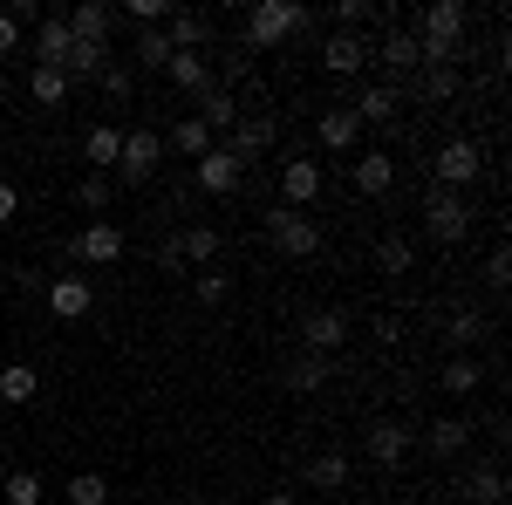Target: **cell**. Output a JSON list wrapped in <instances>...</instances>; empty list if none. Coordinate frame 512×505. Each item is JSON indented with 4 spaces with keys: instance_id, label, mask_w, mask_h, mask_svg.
<instances>
[{
    "instance_id": "32",
    "label": "cell",
    "mask_w": 512,
    "mask_h": 505,
    "mask_svg": "<svg viewBox=\"0 0 512 505\" xmlns=\"http://www.w3.org/2000/svg\"><path fill=\"white\" fill-rule=\"evenodd\" d=\"M110 198H117V178H103V171H89V178L76 185V205L89 212V219H103V212H110Z\"/></svg>"
},
{
    "instance_id": "46",
    "label": "cell",
    "mask_w": 512,
    "mask_h": 505,
    "mask_svg": "<svg viewBox=\"0 0 512 505\" xmlns=\"http://www.w3.org/2000/svg\"><path fill=\"white\" fill-rule=\"evenodd\" d=\"M158 267H164V273L185 267V246H178V239H164V246H158Z\"/></svg>"
},
{
    "instance_id": "15",
    "label": "cell",
    "mask_w": 512,
    "mask_h": 505,
    "mask_svg": "<svg viewBox=\"0 0 512 505\" xmlns=\"http://www.w3.org/2000/svg\"><path fill=\"white\" fill-rule=\"evenodd\" d=\"M205 35H212V28H205V14H192V7H171V14H164V41H171V55H198Z\"/></svg>"
},
{
    "instance_id": "47",
    "label": "cell",
    "mask_w": 512,
    "mask_h": 505,
    "mask_svg": "<svg viewBox=\"0 0 512 505\" xmlns=\"http://www.w3.org/2000/svg\"><path fill=\"white\" fill-rule=\"evenodd\" d=\"M14 48H21V28H14V21L0 14V55H14Z\"/></svg>"
},
{
    "instance_id": "43",
    "label": "cell",
    "mask_w": 512,
    "mask_h": 505,
    "mask_svg": "<svg viewBox=\"0 0 512 505\" xmlns=\"http://www.w3.org/2000/svg\"><path fill=\"white\" fill-rule=\"evenodd\" d=\"M424 96H431V103H451V96H458V69H431V76H424Z\"/></svg>"
},
{
    "instance_id": "49",
    "label": "cell",
    "mask_w": 512,
    "mask_h": 505,
    "mask_svg": "<svg viewBox=\"0 0 512 505\" xmlns=\"http://www.w3.org/2000/svg\"><path fill=\"white\" fill-rule=\"evenodd\" d=\"M260 505H301V499H294V492H267Z\"/></svg>"
},
{
    "instance_id": "42",
    "label": "cell",
    "mask_w": 512,
    "mask_h": 505,
    "mask_svg": "<svg viewBox=\"0 0 512 505\" xmlns=\"http://www.w3.org/2000/svg\"><path fill=\"white\" fill-rule=\"evenodd\" d=\"M376 267L383 273H410V239H383V246H376Z\"/></svg>"
},
{
    "instance_id": "25",
    "label": "cell",
    "mask_w": 512,
    "mask_h": 505,
    "mask_svg": "<svg viewBox=\"0 0 512 505\" xmlns=\"http://www.w3.org/2000/svg\"><path fill=\"white\" fill-rule=\"evenodd\" d=\"M349 110L369 123V130H383V123H396V89H383V82H376V89H362V96H355Z\"/></svg>"
},
{
    "instance_id": "21",
    "label": "cell",
    "mask_w": 512,
    "mask_h": 505,
    "mask_svg": "<svg viewBox=\"0 0 512 505\" xmlns=\"http://www.w3.org/2000/svg\"><path fill=\"white\" fill-rule=\"evenodd\" d=\"M390 185H396L390 151H362V164H355V192H362V198H383Z\"/></svg>"
},
{
    "instance_id": "14",
    "label": "cell",
    "mask_w": 512,
    "mask_h": 505,
    "mask_svg": "<svg viewBox=\"0 0 512 505\" xmlns=\"http://www.w3.org/2000/svg\"><path fill=\"white\" fill-rule=\"evenodd\" d=\"M315 198H321V164L294 157V164L280 171V205H294V212H301V205H315Z\"/></svg>"
},
{
    "instance_id": "41",
    "label": "cell",
    "mask_w": 512,
    "mask_h": 505,
    "mask_svg": "<svg viewBox=\"0 0 512 505\" xmlns=\"http://www.w3.org/2000/svg\"><path fill=\"white\" fill-rule=\"evenodd\" d=\"M96 82H103V96H117V103H123V96L137 89V69H130V62H110V69H103Z\"/></svg>"
},
{
    "instance_id": "12",
    "label": "cell",
    "mask_w": 512,
    "mask_h": 505,
    "mask_svg": "<svg viewBox=\"0 0 512 505\" xmlns=\"http://www.w3.org/2000/svg\"><path fill=\"white\" fill-rule=\"evenodd\" d=\"M117 55H110V41H69V55H62V76L69 82H96L110 69Z\"/></svg>"
},
{
    "instance_id": "6",
    "label": "cell",
    "mask_w": 512,
    "mask_h": 505,
    "mask_svg": "<svg viewBox=\"0 0 512 505\" xmlns=\"http://www.w3.org/2000/svg\"><path fill=\"white\" fill-rule=\"evenodd\" d=\"M76 260L82 267H117L123 260V226L117 219H89L76 233Z\"/></svg>"
},
{
    "instance_id": "34",
    "label": "cell",
    "mask_w": 512,
    "mask_h": 505,
    "mask_svg": "<svg viewBox=\"0 0 512 505\" xmlns=\"http://www.w3.org/2000/svg\"><path fill=\"white\" fill-rule=\"evenodd\" d=\"M212 144H219V137H212V130H205V123H198V117H185V123H178V130H171V151H185V157H192V164H198V157H205V151H212Z\"/></svg>"
},
{
    "instance_id": "10",
    "label": "cell",
    "mask_w": 512,
    "mask_h": 505,
    "mask_svg": "<svg viewBox=\"0 0 512 505\" xmlns=\"http://www.w3.org/2000/svg\"><path fill=\"white\" fill-rule=\"evenodd\" d=\"M267 144H274V117H239L233 130H226V151H233V164H239V171H246L253 157L267 151Z\"/></svg>"
},
{
    "instance_id": "8",
    "label": "cell",
    "mask_w": 512,
    "mask_h": 505,
    "mask_svg": "<svg viewBox=\"0 0 512 505\" xmlns=\"http://www.w3.org/2000/svg\"><path fill=\"white\" fill-rule=\"evenodd\" d=\"M410 437H417L410 424H396V417H383V424H369V430H362V451H369V465L396 471L403 458H410Z\"/></svg>"
},
{
    "instance_id": "5",
    "label": "cell",
    "mask_w": 512,
    "mask_h": 505,
    "mask_svg": "<svg viewBox=\"0 0 512 505\" xmlns=\"http://www.w3.org/2000/svg\"><path fill=\"white\" fill-rule=\"evenodd\" d=\"M158 164H164V137L158 130H123V151H117V178L123 185H144Z\"/></svg>"
},
{
    "instance_id": "45",
    "label": "cell",
    "mask_w": 512,
    "mask_h": 505,
    "mask_svg": "<svg viewBox=\"0 0 512 505\" xmlns=\"http://www.w3.org/2000/svg\"><path fill=\"white\" fill-rule=\"evenodd\" d=\"M485 280H492V287H506V280H512V253H506V246L485 260Z\"/></svg>"
},
{
    "instance_id": "17",
    "label": "cell",
    "mask_w": 512,
    "mask_h": 505,
    "mask_svg": "<svg viewBox=\"0 0 512 505\" xmlns=\"http://www.w3.org/2000/svg\"><path fill=\"white\" fill-rule=\"evenodd\" d=\"M458 499H465V505H506V471H499V465L465 471V478H458Z\"/></svg>"
},
{
    "instance_id": "38",
    "label": "cell",
    "mask_w": 512,
    "mask_h": 505,
    "mask_svg": "<svg viewBox=\"0 0 512 505\" xmlns=\"http://www.w3.org/2000/svg\"><path fill=\"white\" fill-rule=\"evenodd\" d=\"M287 383L301 389V396H315V389L328 383V355H308V349H301V362H294V376H287Z\"/></svg>"
},
{
    "instance_id": "3",
    "label": "cell",
    "mask_w": 512,
    "mask_h": 505,
    "mask_svg": "<svg viewBox=\"0 0 512 505\" xmlns=\"http://www.w3.org/2000/svg\"><path fill=\"white\" fill-rule=\"evenodd\" d=\"M294 28H308V7H294V0H253V14H246V48H280Z\"/></svg>"
},
{
    "instance_id": "4",
    "label": "cell",
    "mask_w": 512,
    "mask_h": 505,
    "mask_svg": "<svg viewBox=\"0 0 512 505\" xmlns=\"http://www.w3.org/2000/svg\"><path fill=\"white\" fill-rule=\"evenodd\" d=\"M431 171H437V185H444V192H465L478 171H485V151H478L472 137H451V144H437Z\"/></svg>"
},
{
    "instance_id": "1",
    "label": "cell",
    "mask_w": 512,
    "mask_h": 505,
    "mask_svg": "<svg viewBox=\"0 0 512 505\" xmlns=\"http://www.w3.org/2000/svg\"><path fill=\"white\" fill-rule=\"evenodd\" d=\"M260 226H267V239H274L280 260H315L321 253V226L308 219V212H294V205H274Z\"/></svg>"
},
{
    "instance_id": "35",
    "label": "cell",
    "mask_w": 512,
    "mask_h": 505,
    "mask_svg": "<svg viewBox=\"0 0 512 505\" xmlns=\"http://www.w3.org/2000/svg\"><path fill=\"white\" fill-rule=\"evenodd\" d=\"M178 246H185V260H192L198 273L219 260V233H212V226H192V233H178Z\"/></svg>"
},
{
    "instance_id": "7",
    "label": "cell",
    "mask_w": 512,
    "mask_h": 505,
    "mask_svg": "<svg viewBox=\"0 0 512 505\" xmlns=\"http://www.w3.org/2000/svg\"><path fill=\"white\" fill-rule=\"evenodd\" d=\"M349 342V314L342 308H308L301 314V349L308 355H335Z\"/></svg>"
},
{
    "instance_id": "27",
    "label": "cell",
    "mask_w": 512,
    "mask_h": 505,
    "mask_svg": "<svg viewBox=\"0 0 512 505\" xmlns=\"http://www.w3.org/2000/svg\"><path fill=\"white\" fill-rule=\"evenodd\" d=\"M342 485H349V458H342V451L308 458V492H342Z\"/></svg>"
},
{
    "instance_id": "48",
    "label": "cell",
    "mask_w": 512,
    "mask_h": 505,
    "mask_svg": "<svg viewBox=\"0 0 512 505\" xmlns=\"http://www.w3.org/2000/svg\"><path fill=\"white\" fill-rule=\"evenodd\" d=\"M14 212H21V192H14V185H0V226H7Z\"/></svg>"
},
{
    "instance_id": "9",
    "label": "cell",
    "mask_w": 512,
    "mask_h": 505,
    "mask_svg": "<svg viewBox=\"0 0 512 505\" xmlns=\"http://www.w3.org/2000/svg\"><path fill=\"white\" fill-rule=\"evenodd\" d=\"M239 178H246V171L233 164V151H226V144H212V151L198 157V192H212V198H233V192H239Z\"/></svg>"
},
{
    "instance_id": "37",
    "label": "cell",
    "mask_w": 512,
    "mask_h": 505,
    "mask_svg": "<svg viewBox=\"0 0 512 505\" xmlns=\"http://www.w3.org/2000/svg\"><path fill=\"white\" fill-rule=\"evenodd\" d=\"M28 96H35L41 110H55V103L69 96V76H62V69H35V76H28Z\"/></svg>"
},
{
    "instance_id": "40",
    "label": "cell",
    "mask_w": 512,
    "mask_h": 505,
    "mask_svg": "<svg viewBox=\"0 0 512 505\" xmlns=\"http://www.w3.org/2000/svg\"><path fill=\"white\" fill-rule=\"evenodd\" d=\"M192 287H198V308H219V301H226V294H233V280H226V273H212V267L198 273Z\"/></svg>"
},
{
    "instance_id": "22",
    "label": "cell",
    "mask_w": 512,
    "mask_h": 505,
    "mask_svg": "<svg viewBox=\"0 0 512 505\" xmlns=\"http://www.w3.org/2000/svg\"><path fill=\"white\" fill-rule=\"evenodd\" d=\"M472 437H478V430H472V417H437V424L424 430V444H431L437 458H458V451H465Z\"/></svg>"
},
{
    "instance_id": "26",
    "label": "cell",
    "mask_w": 512,
    "mask_h": 505,
    "mask_svg": "<svg viewBox=\"0 0 512 505\" xmlns=\"http://www.w3.org/2000/svg\"><path fill=\"white\" fill-rule=\"evenodd\" d=\"M355 137H362V117H355L349 103H342V110H321V144H328V151H349Z\"/></svg>"
},
{
    "instance_id": "23",
    "label": "cell",
    "mask_w": 512,
    "mask_h": 505,
    "mask_svg": "<svg viewBox=\"0 0 512 505\" xmlns=\"http://www.w3.org/2000/svg\"><path fill=\"white\" fill-rule=\"evenodd\" d=\"M369 62H383V69H396V76H410V69H417V35H410V28H396L383 48H369Z\"/></svg>"
},
{
    "instance_id": "20",
    "label": "cell",
    "mask_w": 512,
    "mask_h": 505,
    "mask_svg": "<svg viewBox=\"0 0 512 505\" xmlns=\"http://www.w3.org/2000/svg\"><path fill=\"white\" fill-rule=\"evenodd\" d=\"M69 21H55V14H48V21H35V69H62V55H69Z\"/></svg>"
},
{
    "instance_id": "29",
    "label": "cell",
    "mask_w": 512,
    "mask_h": 505,
    "mask_svg": "<svg viewBox=\"0 0 512 505\" xmlns=\"http://www.w3.org/2000/svg\"><path fill=\"white\" fill-rule=\"evenodd\" d=\"M478 383H485L478 355H451V362H444V376H437V389H451V396H472Z\"/></svg>"
},
{
    "instance_id": "36",
    "label": "cell",
    "mask_w": 512,
    "mask_h": 505,
    "mask_svg": "<svg viewBox=\"0 0 512 505\" xmlns=\"http://www.w3.org/2000/svg\"><path fill=\"white\" fill-rule=\"evenodd\" d=\"M0 499H7V505H41V499H48V485H41V471H14V478L0 485Z\"/></svg>"
},
{
    "instance_id": "13",
    "label": "cell",
    "mask_w": 512,
    "mask_h": 505,
    "mask_svg": "<svg viewBox=\"0 0 512 505\" xmlns=\"http://www.w3.org/2000/svg\"><path fill=\"white\" fill-rule=\"evenodd\" d=\"M321 62H328V76H362V69H369V41L362 35H328L321 41Z\"/></svg>"
},
{
    "instance_id": "44",
    "label": "cell",
    "mask_w": 512,
    "mask_h": 505,
    "mask_svg": "<svg viewBox=\"0 0 512 505\" xmlns=\"http://www.w3.org/2000/svg\"><path fill=\"white\" fill-rule=\"evenodd\" d=\"M123 14H130L137 28H164V14H171V7H164V0H130Z\"/></svg>"
},
{
    "instance_id": "18",
    "label": "cell",
    "mask_w": 512,
    "mask_h": 505,
    "mask_svg": "<svg viewBox=\"0 0 512 505\" xmlns=\"http://www.w3.org/2000/svg\"><path fill=\"white\" fill-rule=\"evenodd\" d=\"M110 28H117V7L110 0H82L76 14H69V35L76 41H110Z\"/></svg>"
},
{
    "instance_id": "11",
    "label": "cell",
    "mask_w": 512,
    "mask_h": 505,
    "mask_svg": "<svg viewBox=\"0 0 512 505\" xmlns=\"http://www.w3.org/2000/svg\"><path fill=\"white\" fill-rule=\"evenodd\" d=\"M465 28H472L465 0H431V7L417 14V28H410V35H451V41H465Z\"/></svg>"
},
{
    "instance_id": "24",
    "label": "cell",
    "mask_w": 512,
    "mask_h": 505,
    "mask_svg": "<svg viewBox=\"0 0 512 505\" xmlns=\"http://www.w3.org/2000/svg\"><path fill=\"white\" fill-rule=\"evenodd\" d=\"M198 123H205L212 137H219V130H233V123H239L233 89H205V96H198Z\"/></svg>"
},
{
    "instance_id": "19",
    "label": "cell",
    "mask_w": 512,
    "mask_h": 505,
    "mask_svg": "<svg viewBox=\"0 0 512 505\" xmlns=\"http://www.w3.org/2000/svg\"><path fill=\"white\" fill-rule=\"evenodd\" d=\"M164 76H171V89H185V96H205V89H219L205 55H171V62H164Z\"/></svg>"
},
{
    "instance_id": "33",
    "label": "cell",
    "mask_w": 512,
    "mask_h": 505,
    "mask_svg": "<svg viewBox=\"0 0 512 505\" xmlns=\"http://www.w3.org/2000/svg\"><path fill=\"white\" fill-rule=\"evenodd\" d=\"M62 499L69 505H110V478H103V471H76V478L62 485Z\"/></svg>"
},
{
    "instance_id": "16",
    "label": "cell",
    "mask_w": 512,
    "mask_h": 505,
    "mask_svg": "<svg viewBox=\"0 0 512 505\" xmlns=\"http://www.w3.org/2000/svg\"><path fill=\"white\" fill-rule=\"evenodd\" d=\"M89 301H96V294H89V280H82V273H62V280L48 287V314H55V321H82Z\"/></svg>"
},
{
    "instance_id": "28",
    "label": "cell",
    "mask_w": 512,
    "mask_h": 505,
    "mask_svg": "<svg viewBox=\"0 0 512 505\" xmlns=\"http://www.w3.org/2000/svg\"><path fill=\"white\" fill-rule=\"evenodd\" d=\"M144 76H164V62H171V41H164V28H137V55H130Z\"/></svg>"
},
{
    "instance_id": "39",
    "label": "cell",
    "mask_w": 512,
    "mask_h": 505,
    "mask_svg": "<svg viewBox=\"0 0 512 505\" xmlns=\"http://www.w3.org/2000/svg\"><path fill=\"white\" fill-rule=\"evenodd\" d=\"M444 335H451V349L465 355V349H472V342H478V335H485V321H478L472 308H458V314H451V321H444Z\"/></svg>"
},
{
    "instance_id": "2",
    "label": "cell",
    "mask_w": 512,
    "mask_h": 505,
    "mask_svg": "<svg viewBox=\"0 0 512 505\" xmlns=\"http://www.w3.org/2000/svg\"><path fill=\"white\" fill-rule=\"evenodd\" d=\"M424 233H431L437 246H458V239H472V198L431 185V198H424Z\"/></svg>"
},
{
    "instance_id": "30",
    "label": "cell",
    "mask_w": 512,
    "mask_h": 505,
    "mask_svg": "<svg viewBox=\"0 0 512 505\" xmlns=\"http://www.w3.org/2000/svg\"><path fill=\"white\" fill-rule=\"evenodd\" d=\"M35 389H41V376L28 362H7L0 369V403H35Z\"/></svg>"
},
{
    "instance_id": "31",
    "label": "cell",
    "mask_w": 512,
    "mask_h": 505,
    "mask_svg": "<svg viewBox=\"0 0 512 505\" xmlns=\"http://www.w3.org/2000/svg\"><path fill=\"white\" fill-rule=\"evenodd\" d=\"M117 151H123V130H110V123H96V130L82 137V157H89V171L117 164Z\"/></svg>"
}]
</instances>
